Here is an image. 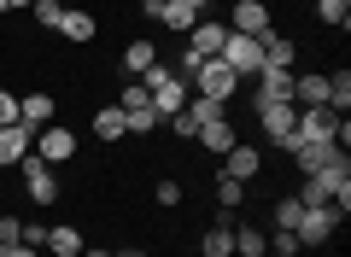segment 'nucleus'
<instances>
[{"instance_id":"44","label":"nucleus","mask_w":351,"mask_h":257,"mask_svg":"<svg viewBox=\"0 0 351 257\" xmlns=\"http://www.w3.org/2000/svg\"><path fill=\"white\" fill-rule=\"evenodd\" d=\"M117 257H147V252H117Z\"/></svg>"},{"instance_id":"28","label":"nucleus","mask_w":351,"mask_h":257,"mask_svg":"<svg viewBox=\"0 0 351 257\" xmlns=\"http://www.w3.org/2000/svg\"><path fill=\"white\" fill-rule=\"evenodd\" d=\"M316 18L334 29H351V0H316Z\"/></svg>"},{"instance_id":"27","label":"nucleus","mask_w":351,"mask_h":257,"mask_svg":"<svg viewBox=\"0 0 351 257\" xmlns=\"http://www.w3.org/2000/svg\"><path fill=\"white\" fill-rule=\"evenodd\" d=\"M182 111H188V117L199 123V129H205V123H223V117H228V106H223V99H205V94H188V106H182Z\"/></svg>"},{"instance_id":"40","label":"nucleus","mask_w":351,"mask_h":257,"mask_svg":"<svg viewBox=\"0 0 351 257\" xmlns=\"http://www.w3.org/2000/svg\"><path fill=\"white\" fill-rule=\"evenodd\" d=\"M41 240H47V228H41V222H24V240H18V245H36V252H41Z\"/></svg>"},{"instance_id":"6","label":"nucleus","mask_w":351,"mask_h":257,"mask_svg":"<svg viewBox=\"0 0 351 257\" xmlns=\"http://www.w3.org/2000/svg\"><path fill=\"white\" fill-rule=\"evenodd\" d=\"M339 222H346V210H339V205H304V217H299V228H293V240H299V245H322V240H334Z\"/></svg>"},{"instance_id":"12","label":"nucleus","mask_w":351,"mask_h":257,"mask_svg":"<svg viewBox=\"0 0 351 257\" xmlns=\"http://www.w3.org/2000/svg\"><path fill=\"white\" fill-rule=\"evenodd\" d=\"M147 12H152V24H164V29H176V36H188V29L199 24V12H193L188 0H152Z\"/></svg>"},{"instance_id":"19","label":"nucleus","mask_w":351,"mask_h":257,"mask_svg":"<svg viewBox=\"0 0 351 257\" xmlns=\"http://www.w3.org/2000/svg\"><path fill=\"white\" fill-rule=\"evenodd\" d=\"M59 36L71 41V47H88V41L100 36V24H94V12H71V6H64V18H59Z\"/></svg>"},{"instance_id":"3","label":"nucleus","mask_w":351,"mask_h":257,"mask_svg":"<svg viewBox=\"0 0 351 257\" xmlns=\"http://www.w3.org/2000/svg\"><path fill=\"white\" fill-rule=\"evenodd\" d=\"M258 123H263V140H269L276 152H293V147H299V106H293V99L258 106Z\"/></svg>"},{"instance_id":"38","label":"nucleus","mask_w":351,"mask_h":257,"mask_svg":"<svg viewBox=\"0 0 351 257\" xmlns=\"http://www.w3.org/2000/svg\"><path fill=\"white\" fill-rule=\"evenodd\" d=\"M24 240V217H0V245H18Z\"/></svg>"},{"instance_id":"18","label":"nucleus","mask_w":351,"mask_h":257,"mask_svg":"<svg viewBox=\"0 0 351 257\" xmlns=\"http://www.w3.org/2000/svg\"><path fill=\"white\" fill-rule=\"evenodd\" d=\"M223 41H228V24H211V18H199V24L188 29V47L199 53V59H217V53H223Z\"/></svg>"},{"instance_id":"10","label":"nucleus","mask_w":351,"mask_h":257,"mask_svg":"<svg viewBox=\"0 0 351 257\" xmlns=\"http://www.w3.org/2000/svg\"><path fill=\"white\" fill-rule=\"evenodd\" d=\"M36 147V129L29 123H0V170H18Z\"/></svg>"},{"instance_id":"9","label":"nucleus","mask_w":351,"mask_h":257,"mask_svg":"<svg viewBox=\"0 0 351 257\" xmlns=\"http://www.w3.org/2000/svg\"><path fill=\"white\" fill-rule=\"evenodd\" d=\"M18 175H24V187H29L36 205H59V175H53V164H41L36 152H29V158L18 164Z\"/></svg>"},{"instance_id":"31","label":"nucleus","mask_w":351,"mask_h":257,"mask_svg":"<svg viewBox=\"0 0 351 257\" xmlns=\"http://www.w3.org/2000/svg\"><path fill=\"white\" fill-rule=\"evenodd\" d=\"M240 199H246V182H217V210H240Z\"/></svg>"},{"instance_id":"4","label":"nucleus","mask_w":351,"mask_h":257,"mask_svg":"<svg viewBox=\"0 0 351 257\" xmlns=\"http://www.w3.org/2000/svg\"><path fill=\"white\" fill-rule=\"evenodd\" d=\"M141 82H147V99H152V111H158V117H176V111L188 106V88L176 82V71H164V64H152Z\"/></svg>"},{"instance_id":"46","label":"nucleus","mask_w":351,"mask_h":257,"mask_svg":"<svg viewBox=\"0 0 351 257\" xmlns=\"http://www.w3.org/2000/svg\"><path fill=\"white\" fill-rule=\"evenodd\" d=\"M0 12H6V0H0Z\"/></svg>"},{"instance_id":"26","label":"nucleus","mask_w":351,"mask_h":257,"mask_svg":"<svg viewBox=\"0 0 351 257\" xmlns=\"http://www.w3.org/2000/svg\"><path fill=\"white\" fill-rule=\"evenodd\" d=\"M193 140H199V147H205V152H217V158H223V152H228V147H234V140H240V135H234V123H228V117H223V123H205V129H199V135H193Z\"/></svg>"},{"instance_id":"22","label":"nucleus","mask_w":351,"mask_h":257,"mask_svg":"<svg viewBox=\"0 0 351 257\" xmlns=\"http://www.w3.org/2000/svg\"><path fill=\"white\" fill-rule=\"evenodd\" d=\"M152 64H158V41L135 36V41H129V47H123V71H129V76H147Z\"/></svg>"},{"instance_id":"17","label":"nucleus","mask_w":351,"mask_h":257,"mask_svg":"<svg viewBox=\"0 0 351 257\" xmlns=\"http://www.w3.org/2000/svg\"><path fill=\"white\" fill-rule=\"evenodd\" d=\"M228 29H234V36H263V29H269V6H263V0H234Z\"/></svg>"},{"instance_id":"42","label":"nucleus","mask_w":351,"mask_h":257,"mask_svg":"<svg viewBox=\"0 0 351 257\" xmlns=\"http://www.w3.org/2000/svg\"><path fill=\"white\" fill-rule=\"evenodd\" d=\"M82 257H117V252H82Z\"/></svg>"},{"instance_id":"32","label":"nucleus","mask_w":351,"mask_h":257,"mask_svg":"<svg viewBox=\"0 0 351 257\" xmlns=\"http://www.w3.org/2000/svg\"><path fill=\"white\" fill-rule=\"evenodd\" d=\"M29 12H36V24H41V29H59L64 6H59V0H36V6H29Z\"/></svg>"},{"instance_id":"35","label":"nucleus","mask_w":351,"mask_h":257,"mask_svg":"<svg viewBox=\"0 0 351 257\" xmlns=\"http://www.w3.org/2000/svg\"><path fill=\"white\" fill-rule=\"evenodd\" d=\"M199 64H205V59H199V53L188 47V53H182V64H176V82H182V88H193V76H199Z\"/></svg>"},{"instance_id":"36","label":"nucleus","mask_w":351,"mask_h":257,"mask_svg":"<svg viewBox=\"0 0 351 257\" xmlns=\"http://www.w3.org/2000/svg\"><path fill=\"white\" fill-rule=\"evenodd\" d=\"M152 199H158L164 210H176V205H182V182H170V175H164V182L152 187Z\"/></svg>"},{"instance_id":"5","label":"nucleus","mask_w":351,"mask_h":257,"mask_svg":"<svg viewBox=\"0 0 351 257\" xmlns=\"http://www.w3.org/2000/svg\"><path fill=\"white\" fill-rule=\"evenodd\" d=\"M217 59H223L228 71L240 76V82H252V76L263 71V47H258V36H234V29H228V41H223V53H217Z\"/></svg>"},{"instance_id":"45","label":"nucleus","mask_w":351,"mask_h":257,"mask_svg":"<svg viewBox=\"0 0 351 257\" xmlns=\"http://www.w3.org/2000/svg\"><path fill=\"white\" fill-rule=\"evenodd\" d=\"M188 6H193V12H199V6H205V0H188Z\"/></svg>"},{"instance_id":"39","label":"nucleus","mask_w":351,"mask_h":257,"mask_svg":"<svg viewBox=\"0 0 351 257\" xmlns=\"http://www.w3.org/2000/svg\"><path fill=\"white\" fill-rule=\"evenodd\" d=\"M0 123H18V94L12 88H0Z\"/></svg>"},{"instance_id":"37","label":"nucleus","mask_w":351,"mask_h":257,"mask_svg":"<svg viewBox=\"0 0 351 257\" xmlns=\"http://www.w3.org/2000/svg\"><path fill=\"white\" fill-rule=\"evenodd\" d=\"M299 217H304L299 199H276V222H281V228H299Z\"/></svg>"},{"instance_id":"34","label":"nucleus","mask_w":351,"mask_h":257,"mask_svg":"<svg viewBox=\"0 0 351 257\" xmlns=\"http://www.w3.org/2000/svg\"><path fill=\"white\" fill-rule=\"evenodd\" d=\"M164 129H170L176 140H193V135H199V123H193L188 111H176V117H164Z\"/></svg>"},{"instance_id":"8","label":"nucleus","mask_w":351,"mask_h":257,"mask_svg":"<svg viewBox=\"0 0 351 257\" xmlns=\"http://www.w3.org/2000/svg\"><path fill=\"white\" fill-rule=\"evenodd\" d=\"M29 152H36L41 164L59 170V164L76 158V135H71V129H59V123H47V129H36V147H29Z\"/></svg>"},{"instance_id":"21","label":"nucleus","mask_w":351,"mask_h":257,"mask_svg":"<svg viewBox=\"0 0 351 257\" xmlns=\"http://www.w3.org/2000/svg\"><path fill=\"white\" fill-rule=\"evenodd\" d=\"M53 117H59L53 94H24V99H18V123H29V129H47Z\"/></svg>"},{"instance_id":"20","label":"nucleus","mask_w":351,"mask_h":257,"mask_svg":"<svg viewBox=\"0 0 351 257\" xmlns=\"http://www.w3.org/2000/svg\"><path fill=\"white\" fill-rule=\"evenodd\" d=\"M293 106H328V76L322 71H299L293 76Z\"/></svg>"},{"instance_id":"41","label":"nucleus","mask_w":351,"mask_h":257,"mask_svg":"<svg viewBox=\"0 0 351 257\" xmlns=\"http://www.w3.org/2000/svg\"><path fill=\"white\" fill-rule=\"evenodd\" d=\"M6 257H41V252H36V245H12V252H6Z\"/></svg>"},{"instance_id":"25","label":"nucleus","mask_w":351,"mask_h":257,"mask_svg":"<svg viewBox=\"0 0 351 257\" xmlns=\"http://www.w3.org/2000/svg\"><path fill=\"white\" fill-rule=\"evenodd\" d=\"M94 135H100L106 147H112V140H123V135H129V123H123V106H100V111H94Z\"/></svg>"},{"instance_id":"23","label":"nucleus","mask_w":351,"mask_h":257,"mask_svg":"<svg viewBox=\"0 0 351 257\" xmlns=\"http://www.w3.org/2000/svg\"><path fill=\"white\" fill-rule=\"evenodd\" d=\"M41 245H47L53 257H82V252H88V245H82V234H76L71 222H53V228H47V240H41Z\"/></svg>"},{"instance_id":"43","label":"nucleus","mask_w":351,"mask_h":257,"mask_svg":"<svg viewBox=\"0 0 351 257\" xmlns=\"http://www.w3.org/2000/svg\"><path fill=\"white\" fill-rule=\"evenodd\" d=\"M6 6H36V0H6Z\"/></svg>"},{"instance_id":"13","label":"nucleus","mask_w":351,"mask_h":257,"mask_svg":"<svg viewBox=\"0 0 351 257\" xmlns=\"http://www.w3.org/2000/svg\"><path fill=\"white\" fill-rule=\"evenodd\" d=\"M258 170H263V152L246 147V140H234V147L223 152V175H228V182H252Z\"/></svg>"},{"instance_id":"1","label":"nucleus","mask_w":351,"mask_h":257,"mask_svg":"<svg viewBox=\"0 0 351 257\" xmlns=\"http://www.w3.org/2000/svg\"><path fill=\"white\" fill-rule=\"evenodd\" d=\"M299 205H339V210H351V158H334L328 170L304 175Z\"/></svg>"},{"instance_id":"33","label":"nucleus","mask_w":351,"mask_h":257,"mask_svg":"<svg viewBox=\"0 0 351 257\" xmlns=\"http://www.w3.org/2000/svg\"><path fill=\"white\" fill-rule=\"evenodd\" d=\"M269 252H276V257H299L304 245L293 240V228H276V234H269Z\"/></svg>"},{"instance_id":"24","label":"nucleus","mask_w":351,"mask_h":257,"mask_svg":"<svg viewBox=\"0 0 351 257\" xmlns=\"http://www.w3.org/2000/svg\"><path fill=\"white\" fill-rule=\"evenodd\" d=\"M234 257H269V234L252 222H234Z\"/></svg>"},{"instance_id":"16","label":"nucleus","mask_w":351,"mask_h":257,"mask_svg":"<svg viewBox=\"0 0 351 257\" xmlns=\"http://www.w3.org/2000/svg\"><path fill=\"white\" fill-rule=\"evenodd\" d=\"M199 252H205V257H234V210H217V222L205 228Z\"/></svg>"},{"instance_id":"14","label":"nucleus","mask_w":351,"mask_h":257,"mask_svg":"<svg viewBox=\"0 0 351 257\" xmlns=\"http://www.w3.org/2000/svg\"><path fill=\"white\" fill-rule=\"evenodd\" d=\"M258 47H263V64H276V71H293V64H299V41H293V36H276V24L258 36Z\"/></svg>"},{"instance_id":"11","label":"nucleus","mask_w":351,"mask_h":257,"mask_svg":"<svg viewBox=\"0 0 351 257\" xmlns=\"http://www.w3.org/2000/svg\"><path fill=\"white\" fill-rule=\"evenodd\" d=\"M252 106H276V99H293V71H276V64H263L258 76H252Z\"/></svg>"},{"instance_id":"30","label":"nucleus","mask_w":351,"mask_h":257,"mask_svg":"<svg viewBox=\"0 0 351 257\" xmlns=\"http://www.w3.org/2000/svg\"><path fill=\"white\" fill-rule=\"evenodd\" d=\"M328 106L346 117V106H351V71H339V76H328Z\"/></svg>"},{"instance_id":"2","label":"nucleus","mask_w":351,"mask_h":257,"mask_svg":"<svg viewBox=\"0 0 351 257\" xmlns=\"http://www.w3.org/2000/svg\"><path fill=\"white\" fill-rule=\"evenodd\" d=\"M299 140H334L346 152L351 147V123L334 106H299Z\"/></svg>"},{"instance_id":"15","label":"nucleus","mask_w":351,"mask_h":257,"mask_svg":"<svg viewBox=\"0 0 351 257\" xmlns=\"http://www.w3.org/2000/svg\"><path fill=\"white\" fill-rule=\"evenodd\" d=\"M334 158H346V152L334 147V140H299V147H293V164H299L304 175H316V170H328V164Z\"/></svg>"},{"instance_id":"47","label":"nucleus","mask_w":351,"mask_h":257,"mask_svg":"<svg viewBox=\"0 0 351 257\" xmlns=\"http://www.w3.org/2000/svg\"><path fill=\"white\" fill-rule=\"evenodd\" d=\"M147 6H152V0H147Z\"/></svg>"},{"instance_id":"7","label":"nucleus","mask_w":351,"mask_h":257,"mask_svg":"<svg viewBox=\"0 0 351 257\" xmlns=\"http://www.w3.org/2000/svg\"><path fill=\"white\" fill-rule=\"evenodd\" d=\"M234 88H240V76L228 71L223 59H205V64H199V76H193V88H188V94H205V99H223V106H228V99H234Z\"/></svg>"},{"instance_id":"29","label":"nucleus","mask_w":351,"mask_h":257,"mask_svg":"<svg viewBox=\"0 0 351 257\" xmlns=\"http://www.w3.org/2000/svg\"><path fill=\"white\" fill-rule=\"evenodd\" d=\"M123 123H129V135H152V129H164V117L152 106H135V111H123Z\"/></svg>"}]
</instances>
